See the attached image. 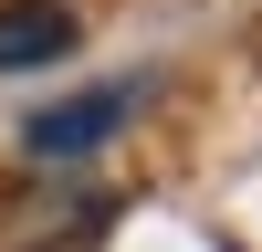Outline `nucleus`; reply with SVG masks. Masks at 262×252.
<instances>
[{"label":"nucleus","instance_id":"f03ea898","mask_svg":"<svg viewBox=\"0 0 262 252\" xmlns=\"http://www.w3.org/2000/svg\"><path fill=\"white\" fill-rule=\"evenodd\" d=\"M74 53V11L63 0H0V74H32V63Z\"/></svg>","mask_w":262,"mask_h":252},{"label":"nucleus","instance_id":"f257e3e1","mask_svg":"<svg viewBox=\"0 0 262 252\" xmlns=\"http://www.w3.org/2000/svg\"><path fill=\"white\" fill-rule=\"evenodd\" d=\"M137 116V84H95V95H63V105H42V116H21V158H84V147H105L116 126Z\"/></svg>","mask_w":262,"mask_h":252}]
</instances>
